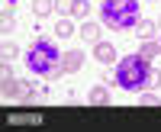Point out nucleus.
<instances>
[{"mask_svg": "<svg viewBox=\"0 0 161 132\" xmlns=\"http://www.w3.org/2000/svg\"><path fill=\"white\" fill-rule=\"evenodd\" d=\"M139 19H142L139 0H103L100 3V23L110 26V29H116V32L132 29Z\"/></svg>", "mask_w": 161, "mask_h": 132, "instance_id": "nucleus-3", "label": "nucleus"}, {"mask_svg": "<svg viewBox=\"0 0 161 132\" xmlns=\"http://www.w3.org/2000/svg\"><path fill=\"white\" fill-rule=\"evenodd\" d=\"M155 23H158V29H161V16H158V19H155Z\"/></svg>", "mask_w": 161, "mask_h": 132, "instance_id": "nucleus-21", "label": "nucleus"}, {"mask_svg": "<svg viewBox=\"0 0 161 132\" xmlns=\"http://www.w3.org/2000/svg\"><path fill=\"white\" fill-rule=\"evenodd\" d=\"M155 29H158L155 19H145V16H142V19L136 23V36L142 39V42H145V39H155Z\"/></svg>", "mask_w": 161, "mask_h": 132, "instance_id": "nucleus-9", "label": "nucleus"}, {"mask_svg": "<svg viewBox=\"0 0 161 132\" xmlns=\"http://www.w3.org/2000/svg\"><path fill=\"white\" fill-rule=\"evenodd\" d=\"M61 55L58 45L52 42V39H36L26 52V68H29L36 77H61Z\"/></svg>", "mask_w": 161, "mask_h": 132, "instance_id": "nucleus-2", "label": "nucleus"}, {"mask_svg": "<svg viewBox=\"0 0 161 132\" xmlns=\"http://www.w3.org/2000/svg\"><path fill=\"white\" fill-rule=\"evenodd\" d=\"M84 68V48H64V55H61V71L64 74H74Z\"/></svg>", "mask_w": 161, "mask_h": 132, "instance_id": "nucleus-4", "label": "nucleus"}, {"mask_svg": "<svg viewBox=\"0 0 161 132\" xmlns=\"http://www.w3.org/2000/svg\"><path fill=\"white\" fill-rule=\"evenodd\" d=\"M42 97H45V90H42V87L19 81V94H16V100H19V103H32V100H42Z\"/></svg>", "mask_w": 161, "mask_h": 132, "instance_id": "nucleus-6", "label": "nucleus"}, {"mask_svg": "<svg viewBox=\"0 0 161 132\" xmlns=\"http://www.w3.org/2000/svg\"><path fill=\"white\" fill-rule=\"evenodd\" d=\"M55 13V0H32V16L36 19H48Z\"/></svg>", "mask_w": 161, "mask_h": 132, "instance_id": "nucleus-8", "label": "nucleus"}, {"mask_svg": "<svg viewBox=\"0 0 161 132\" xmlns=\"http://www.w3.org/2000/svg\"><path fill=\"white\" fill-rule=\"evenodd\" d=\"M0 55H3V61H13L19 55V45L16 42H3V48H0Z\"/></svg>", "mask_w": 161, "mask_h": 132, "instance_id": "nucleus-16", "label": "nucleus"}, {"mask_svg": "<svg viewBox=\"0 0 161 132\" xmlns=\"http://www.w3.org/2000/svg\"><path fill=\"white\" fill-rule=\"evenodd\" d=\"M139 103H142V107H158L161 97L155 94V90H139Z\"/></svg>", "mask_w": 161, "mask_h": 132, "instance_id": "nucleus-15", "label": "nucleus"}, {"mask_svg": "<svg viewBox=\"0 0 161 132\" xmlns=\"http://www.w3.org/2000/svg\"><path fill=\"white\" fill-rule=\"evenodd\" d=\"M87 100L93 103V107H103V103H110V90H106L103 84H97V87L87 90Z\"/></svg>", "mask_w": 161, "mask_h": 132, "instance_id": "nucleus-10", "label": "nucleus"}, {"mask_svg": "<svg viewBox=\"0 0 161 132\" xmlns=\"http://www.w3.org/2000/svg\"><path fill=\"white\" fill-rule=\"evenodd\" d=\"M55 10L61 13V16H68V13H71V0H58V3H55Z\"/></svg>", "mask_w": 161, "mask_h": 132, "instance_id": "nucleus-18", "label": "nucleus"}, {"mask_svg": "<svg viewBox=\"0 0 161 132\" xmlns=\"http://www.w3.org/2000/svg\"><path fill=\"white\" fill-rule=\"evenodd\" d=\"M93 58H97L100 64H116V58H119V48L113 45V42H93Z\"/></svg>", "mask_w": 161, "mask_h": 132, "instance_id": "nucleus-5", "label": "nucleus"}, {"mask_svg": "<svg viewBox=\"0 0 161 132\" xmlns=\"http://www.w3.org/2000/svg\"><path fill=\"white\" fill-rule=\"evenodd\" d=\"M0 29H3V36L13 32V29H16V16H13V13H3V19H0Z\"/></svg>", "mask_w": 161, "mask_h": 132, "instance_id": "nucleus-17", "label": "nucleus"}, {"mask_svg": "<svg viewBox=\"0 0 161 132\" xmlns=\"http://www.w3.org/2000/svg\"><path fill=\"white\" fill-rule=\"evenodd\" d=\"M0 94H3V100H16V94H19V77L3 81V84H0Z\"/></svg>", "mask_w": 161, "mask_h": 132, "instance_id": "nucleus-14", "label": "nucleus"}, {"mask_svg": "<svg viewBox=\"0 0 161 132\" xmlns=\"http://www.w3.org/2000/svg\"><path fill=\"white\" fill-rule=\"evenodd\" d=\"M55 36H58V39H71V36H74V23H71V16H58V23H55Z\"/></svg>", "mask_w": 161, "mask_h": 132, "instance_id": "nucleus-12", "label": "nucleus"}, {"mask_svg": "<svg viewBox=\"0 0 161 132\" xmlns=\"http://www.w3.org/2000/svg\"><path fill=\"white\" fill-rule=\"evenodd\" d=\"M74 19H90V0H71V13Z\"/></svg>", "mask_w": 161, "mask_h": 132, "instance_id": "nucleus-11", "label": "nucleus"}, {"mask_svg": "<svg viewBox=\"0 0 161 132\" xmlns=\"http://www.w3.org/2000/svg\"><path fill=\"white\" fill-rule=\"evenodd\" d=\"M158 48H161V36H158Z\"/></svg>", "mask_w": 161, "mask_h": 132, "instance_id": "nucleus-22", "label": "nucleus"}, {"mask_svg": "<svg viewBox=\"0 0 161 132\" xmlns=\"http://www.w3.org/2000/svg\"><path fill=\"white\" fill-rule=\"evenodd\" d=\"M110 81L119 90H126V94L152 90V64H148V58H142V55H126V58L116 61Z\"/></svg>", "mask_w": 161, "mask_h": 132, "instance_id": "nucleus-1", "label": "nucleus"}, {"mask_svg": "<svg viewBox=\"0 0 161 132\" xmlns=\"http://www.w3.org/2000/svg\"><path fill=\"white\" fill-rule=\"evenodd\" d=\"M16 3H19V0H3V13H13V10H16Z\"/></svg>", "mask_w": 161, "mask_h": 132, "instance_id": "nucleus-20", "label": "nucleus"}, {"mask_svg": "<svg viewBox=\"0 0 161 132\" xmlns=\"http://www.w3.org/2000/svg\"><path fill=\"white\" fill-rule=\"evenodd\" d=\"M139 55H142V58H148V61H152V58H158V55H161L158 39H145V42L139 45Z\"/></svg>", "mask_w": 161, "mask_h": 132, "instance_id": "nucleus-13", "label": "nucleus"}, {"mask_svg": "<svg viewBox=\"0 0 161 132\" xmlns=\"http://www.w3.org/2000/svg\"><path fill=\"white\" fill-rule=\"evenodd\" d=\"M0 77H3V81H10V77H16V74H13V68H10V61H3V71H0Z\"/></svg>", "mask_w": 161, "mask_h": 132, "instance_id": "nucleus-19", "label": "nucleus"}, {"mask_svg": "<svg viewBox=\"0 0 161 132\" xmlns=\"http://www.w3.org/2000/svg\"><path fill=\"white\" fill-rule=\"evenodd\" d=\"M100 29H103V23H97V19H84V26H80L84 42H100Z\"/></svg>", "mask_w": 161, "mask_h": 132, "instance_id": "nucleus-7", "label": "nucleus"}]
</instances>
